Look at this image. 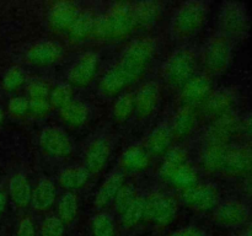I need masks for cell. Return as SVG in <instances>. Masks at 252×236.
<instances>
[{
  "mask_svg": "<svg viewBox=\"0 0 252 236\" xmlns=\"http://www.w3.org/2000/svg\"><path fill=\"white\" fill-rule=\"evenodd\" d=\"M241 132L252 139V110L245 116L244 119H241Z\"/></svg>",
  "mask_w": 252,
  "mask_h": 236,
  "instance_id": "46",
  "label": "cell"
},
{
  "mask_svg": "<svg viewBox=\"0 0 252 236\" xmlns=\"http://www.w3.org/2000/svg\"><path fill=\"white\" fill-rule=\"evenodd\" d=\"M241 132V119L235 112L217 118L207 130V143L230 144L231 140Z\"/></svg>",
  "mask_w": 252,
  "mask_h": 236,
  "instance_id": "12",
  "label": "cell"
},
{
  "mask_svg": "<svg viewBox=\"0 0 252 236\" xmlns=\"http://www.w3.org/2000/svg\"><path fill=\"white\" fill-rule=\"evenodd\" d=\"M155 52L157 43L148 37L135 39L126 48L118 63L113 65L126 85H132L145 75L154 59Z\"/></svg>",
  "mask_w": 252,
  "mask_h": 236,
  "instance_id": "1",
  "label": "cell"
},
{
  "mask_svg": "<svg viewBox=\"0 0 252 236\" xmlns=\"http://www.w3.org/2000/svg\"><path fill=\"white\" fill-rule=\"evenodd\" d=\"M2 118H4V113H2L1 108H0V123L2 122Z\"/></svg>",
  "mask_w": 252,
  "mask_h": 236,
  "instance_id": "51",
  "label": "cell"
},
{
  "mask_svg": "<svg viewBox=\"0 0 252 236\" xmlns=\"http://www.w3.org/2000/svg\"><path fill=\"white\" fill-rule=\"evenodd\" d=\"M90 172L86 167H69L59 175V183L68 192L79 189L89 181Z\"/></svg>",
  "mask_w": 252,
  "mask_h": 236,
  "instance_id": "30",
  "label": "cell"
},
{
  "mask_svg": "<svg viewBox=\"0 0 252 236\" xmlns=\"http://www.w3.org/2000/svg\"><path fill=\"white\" fill-rule=\"evenodd\" d=\"M111 155V145L107 139H95L85 152V167L90 174H97L107 164Z\"/></svg>",
  "mask_w": 252,
  "mask_h": 236,
  "instance_id": "19",
  "label": "cell"
},
{
  "mask_svg": "<svg viewBox=\"0 0 252 236\" xmlns=\"http://www.w3.org/2000/svg\"><path fill=\"white\" fill-rule=\"evenodd\" d=\"M196 125V113L193 108L182 106L176 112L172 122L171 133L176 139H186Z\"/></svg>",
  "mask_w": 252,
  "mask_h": 236,
  "instance_id": "23",
  "label": "cell"
},
{
  "mask_svg": "<svg viewBox=\"0 0 252 236\" xmlns=\"http://www.w3.org/2000/svg\"><path fill=\"white\" fill-rule=\"evenodd\" d=\"M135 111L134 95L132 92H125L116 100L113 106V117L117 122H126Z\"/></svg>",
  "mask_w": 252,
  "mask_h": 236,
  "instance_id": "35",
  "label": "cell"
},
{
  "mask_svg": "<svg viewBox=\"0 0 252 236\" xmlns=\"http://www.w3.org/2000/svg\"><path fill=\"white\" fill-rule=\"evenodd\" d=\"M208 5L203 1H187L182 4L172 17L171 30L176 38L186 39L196 34L204 25Z\"/></svg>",
  "mask_w": 252,
  "mask_h": 236,
  "instance_id": "3",
  "label": "cell"
},
{
  "mask_svg": "<svg viewBox=\"0 0 252 236\" xmlns=\"http://www.w3.org/2000/svg\"><path fill=\"white\" fill-rule=\"evenodd\" d=\"M244 189H245L246 194H249V196L252 197V175L246 178L245 184H244Z\"/></svg>",
  "mask_w": 252,
  "mask_h": 236,
  "instance_id": "48",
  "label": "cell"
},
{
  "mask_svg": "<svg viewBox=\"0 0 252 236\" xmlns=\"http://www.w3.org/2000/svg\"><path fill=\"white\" fill-rule=\"evenodd\" d=\"M229 145L230 144L207 143L201 155V164L207 172L209 174L221 172Z\"/></svg>",
  "mask_w": 252,
  "mask_h": 236,
  "instance_id": "20",
  "label": "cell"
},
{
  "mask_svg": "<svg viewBox=\"0 0 252 236\" xmlns=\"http://www.w3.org/2000/svg\"><path fill=\"white\" fill-rule=\"evenodd\" d=\"M150 164V156L144 148L133 145L129 147L121 156V165L125 170L130 172H140L148 169Z\"/></svg>",
  "mask_w": 252,
  "mask_h": 236,
  "instance_id": "22",
  "label": "cell"
},
{
  "mask_svg": "<svg viewBox=\"0 0 252 236\" xmlns=\"http://www.w3.org/2000/svg\"><path fill=\"white\" fill-rule=\"evenodd\" d=\"M94 236H115L113 219L106 213H98L91 223Z\"/></svg>",
  "mask_w": 252,
  "mask_h": 236,
  "instance_id": "38",
  "label": "cell"
},
{
  "mask_svg": "<svg viewBox=\"0 0 252 236\" xmlns=\"http://www.w3.org/2000/svg\"><path fill=\"white\" fill-rule=\"evenodd\" d=\"M27 91L31 100H47L49 96V86L41 80L32 81Z\"/></svg>",
  "mask_w": 252,
  "mask_h": 236,
  "instance_id": "42",
  "label": "cell"
},
{
  "mask_svg": "<svg viewBox=\"0 0 252 236\" xmlns=\"http://www.w3.org/2000/svg\"><path fill=\"white\" fill-rule=\"evenodd\" d=\"M96 20H97V16H95L93 11H80L79 16L76 17L68 31L70 38L75 42H81L93 36Z\"/></svg>",
  "mask_w": 252,
  "mask_h": 236,
  "instance_id": "26",
  "label": "cell"
},
{
  "mask_svg": "<svg viewBox=\"0 0 252 236\" xmlns=\"http://www.w3.org/2000/svg\"><path fill=\"white\" fill-rule=\"evenodd\" d=\"M125 183V177L121 172H113L111 174L102 184L100 186V189L97 191V194L95 197V206L98 209L106 208L113 203L116 196H117L118 191Z\"/></svg>",
  "mask_w": 252,
  "mask_h": 236,
  "instance_id": "21",
  "label": "cell"
},
{
  "mask_svg": "<svg viewBox=\"0 0 252 236\" xmlns=\"http://www.w3.org/2000/svg\"><path fill=\"white\" fill-rule=\"evenodd\" d=\"M249 219V209L243 202L226 201L217 206L214 211V220L224 228H236L246 223Z\"/></svg>",
  "mask_w": 252,
  "mask_h": 236,
  "instance_id": "14",
  "label": "cell"
},
{
  "mask_svg": "<svg viewBox=\"0 0 252 236\" xmlns=\"http://www.w3.org/2000/svg\"><path fill=\"white\" fill-rule=\"evenodd\" d=\"M160 5L155 1H143L133 5V16L135 26L148 27L154 24L160 16Z\"/></svg>",
  "mask_w": 252,
  "mask_h": 236,
  "instance_id": "28",
  "label": "cell"
},
{
  "mask_svg": "<svg viewBox=\"0 0 252 236\" xmlns=\"http://www.w3.org/2000/svg\"><path fill=\"white\" fill-rule=\"evenodd\" d=\"M239 100L238 91L234 88H221L213 91L208 100L204 102V113L212 119H217L223 116L234 112Z\"/></svg>",
  "mask_w": 252,
  "mask_h": 236,
  "instance_id": "10",
  "label": "cell"
},
{
  "mask_svg": "<svg viewBox=\"0 0 252 236\" xmlns=\"http://www.w3.org/2000/svg\"><path fill=\"white\" fill-rule=\"evenodd\" d=\"M160 100V86L155 81H147L135 93V111L139 118H147L154 113Z\"/></svg>",
  "mask_w": 252,
  "mask_h": 236,
  "instance_id": "18",
  "label": "cell"
},
{
  "mask_svg": "<svg viewBox=\"0 0 252 236\" xmlns=\"http://www.w3.org/2000/svg\"><path fill=\"white\" fill-rule=\"evenodd\" d=\"M5 206H6V194L2 191H0V215H1L2 211H4Z\"/></svg>",
  "mask_w": 252,
  "mask_h": 236,
  "instance_id": "49",
  "label": "cell"
},
{
  "mask_svg": "<svg viewBox=\"0 0 252 236\" xmlns=\"http://www.w3.org/2000/svg\"><path fill=\"white\" fill-rule=\"evenodd\" d=\"M223 33L214 34L204 47L203 61L207 70L219 75L228 70L233 60V43Z\"/></svg>",
  "mask_w": 252,
  "mask_h": 236,
  "instance_id": "6",
  "label": "cell"
},
{
  "mask_svg": "<svg viewBox=\"0 0 252 236\" xmlns=\"http://www.w3.org/2000/svg\"><path fill=\"white\" fill-rule=\"evenodd\" d=\"M63 47L54 41H42L33 44L26 53V60L32 65L46 66L57 63L63 57Z\"/></svg>",
  "mask_w": 252,
  "mask_h": 236,
  "instance_id": "16",
  "label": "cell"
},
{
  "mask_svg": "<svg viewBox=\"0 0 252 236\" xmlns=\"http://www.w3.org/2000/svg\"><path fill=\"white\" fill-rule=\"evenodd\" d=\"M59 115L66 124L78 127L86 122L89 117V110L84 103L79 101H71L70 103L61 108Z\"/></svg>",
  "mask_w": 252,
  "mask_h": 236,
  "instance_id": "31",
  "label": "cell"
},
{
  "mask_svg": "<svg viewBox=\"0 0 252 236\" xmlns=\"http://www.w3.org/2000/svg\"><path fill=\"white\" fill-rule=\"evenodd\" d=\"M198 174L194 170V167H192L191 165L187 162V164L182 165L179 169L176 170V172L174 174V176L171 177L169 183H171L172 186H175L176 188L185 191L187 188H191V187L198 184Z\"/></svg>",
  "mask_w": 252,
  "mask_h": 236,
  "instance_id": "33",
  "label": "cell"
},
{
  "mask_svg": "<svg viewBox=\"0 0 252 236\" xmlns=\"http://www.w3.org/2000/svg\"><path fill=\"white\" fill-rule=\"evenodd\" d=\"M145 218V202L142 197H137L132 204L122 214V224L125 228L132 229Z\"/></svg>",
  "mask_w": 252,
  "mask_h": 236,
  "instance_id": "36",
  "label": "cell"
},
{
  "mask_svg": "<svg viewBox=\"0 0 252 236\" xmlns=\"http://www.w3.org/2000/svg\"><path fill=\"white\" fill-rule=\"evenodd\" d=\"M98 66L100 58L97 54L94 52H86L71 65L68 73L69 83L76 88H85L90 85L97 74Z\"/></svg>",
  "mask_w": 252,
  "mask_h": 236,
  "instance_id": "11",
  "label": "cell"
},
{
  "mask_svg": "<svg viewBox=\"0 0 252 236\" xmlns=\"http://www.w3.org/2000/svg\"><path fill=\"white\" fill-rule=\"evenodd\" d=\"M219 27L229 39H245L249 36L251 19L245 4L236 1L224 2L218 16Z\"/></svg>",
  "mask_w": 252,
  "mask_h": 236,
  "instance_id": "4",
  "label": "cell"
},
{
  "mask_svg": "<svg viewBox=\"0 0 252 236\" xmlns=\"http://www.w3.org/2000/svg\"><path fill=\"white\" fill-rule=\"evenodd\" d=\"M229 177H249L252 175V144H230L223 170Z\"/></svg>",
  "mask_w": 252,
  "mask_h": 236,
  "instance_id": "7",
  "label": "cell"
},
{
  "mask_svg": "<svg viewBox=\"0 0 252 236\" xmlns=\"http://www.w3.org/2000/svg\"><path fill=\"white\" fill-rule=\"evenodd\" d=\"M10 198L15 206L19 208H25L30 204L32 197V189L30 182L22 174H16L10 178L9 182Z\"/></svg>",
  "mask_w": 252,
  "mask_h": 236,
  "instance_id": "25",
  "label": "cell"
},
{
  "mask_svg": "<svg viewBox=\"0 0 252 236\" xmlns=\"http://www.w3.org/2000/svg\"><path fill=\"white\" fill-rule=\"evenodd\" d=\"M57 197L56 184L48 178H43L37 183L36 188L32 191V206L37 210H47L53 206Z\"/></svg>",
  "mask_w": 252,
  "mask_h": 236,
  "instance_id": "24",
  "label": "cell"
},
{
  "mask_svg": "<svg viewBox=\"0 0 252 236\" xmlns=\"http://www.w3.org/2000/svg\"><path fill=\"white\" fill-rule=\"evenodd\" d=\"M73 88L70 85L61 84L53 88L49 96V103L52 107L62 108L73 101Z\"/></svg>",
  "mask_w": 252,
  "mask_h": 236,
  "instance_id": "39",
  "label": "cell"
},
{
  "mask_svg": "<svg viewBox=\"0 0 252 236\" xmlns=\"http://www.w3.org/2000/svg\"><path fill=\"white\" fill-rule=\"evenodd\" d=\"M41 147L54 157H65L71 152V142L68 135L56 127H47L41 133Z\"/></svg>",
  "mask_w": 252,
  "mask_h": 236,
  "instance_id": "15",
  "label": "cell"
},
{
  "mask_svg": "<svg viewBox=\"0 0 252 236\" xmlns=\"http://www.w3.org/2000/svg\"><path fill=\"white\" fill-rule=\"evenodd\" d=\"M80 14L78 5L70 1H59L53 5L49 12V26L56 32L69 31L71 25Z\"/></svg>",
  "mask_w": 252,
  "mask_h": 236,
  "instance_id": "17",
  "label": "cell"
},
{
  "mask_svg": "<svg viewBox=\"0 0 252 236\" xmlns=\"http://www.w3.org/2000/svg\"><path fill=\"white\" fill-rule=\"evenodd\" d=\"M196 70V56L189 48L177 49L164 64V79L172 88H182Z\"/></svg>",
  "mask_w": 252,
  "mask_h": 236,
  "instance_id": "5",
  "label": "cell"
},
{
  "mask_svg": "<svg viewBox=\"0 0 252 236\" xmlns=\"http://www.w3.org/2000/svg\"><path fill=\"white\" fill-rule=\"evenodd\" d=\"M78 214V199L73 192H66L58 202V218L64 225L71 224Z\"/></svg>",
  "mask_w": 252,
  "mask_h": 236,
  "instance_id": "34",
  "label": "cell"
},
{
  "mask_svg": "<svg viewBox=\"0 0 252 236\" xmlns=\"http://www.w3.org/2000/svg\"><path fill=\"white\" fill-rule=\"evenodd\" d=\"M135 29L133 5L117 2L102 16L97 17L93 36L101 41H122Z\"/></svg>",
  "mask_w": 252,
  "mask_h": 236,
  "instance_id": "2",
  "label": "cell"
},
{
  "mask_svg": "<svg viewBox=\"0 0 252 236\" xmlns=\"http://www.w3.org/2000/svg\"><path fill=\"white\" fill-rule=\"evenodd\" d=\"M25 74L19 66H12L5 73L2 79V86L6 91H15L24 84Z\"/></svg>",
  "mask_w": 252,
  "mask_h": 236,
  "instance_id": "40",
  "label": "cell"
},
{
  "mask_svg": "<svg viewBox=\"0 0 252 236\" xmlns=\"http://www.w3.org/2000/svg\"><path fill=\"white\" fill-rule=\"evenodd\" d=\"M127 88L126 83L123 81V79L121 78V75L118 74V71L116 70L115 66H111L100 80V92L103 96H107V97H113V96H117L118 93H121L123 91V88Z\"/></svg>",
  "mask_w": 252,
  "mask_h": 236,
  "instance_id": "32",
  "label": "cell"
},
{
  "mask_svg": "<svg viewBox=\"0 0 252 236\" xmlns=\"http://www.w3.org/2000/svg\"><path fill=\"white\" fill-rule=\"evenodd\" d=\"M212 92L213 91L211 78L206 74H194L181 88L180 98L182 105L194 108L197 106L204 105Z\"/></svg>",
  "mask_w": 252,
  "mask_h": 236,
  "instance_id": "9",
  "label": "cell"
},
{
  "mask_svg": "<svg viewBox=\"0 0 252 236\" xmlns=\"http://www.w3.org/2000/svg\"><path fill=\"white\" fill-rule=\"evenodd\" d=\"M243 236H252V221H251L250 225H249V228L246 229L245 233L243 234Z\"/></svg>",
  "mask_w": 252,
  "mask_h": 236,
  "instance_id": "50",
  "label": "cell"
},
{
  "mask_svg": "<svg viewBox=\"0 0 252 236\" xmlns=\"http://www.w3.org/2000/svg\"><path fill=\"white\" fill-rule=\"evenodd\" d=\"M172 139L174 137H172L171 128H169L167 125H160V127L155 128L148 138V151L152 152L153 155L165 154L166 151H169Z\"/></svg>",
  "mask_w": 252,
  "mask_h": 236,
  "instance_id": "27",
  "label": "cell"
},
{
  "mask_svg": "<svg viewBox=\"0 0 252 236\" xmlns=\"http://www.w3.org/2000/svg\"><path fill=\"white\" fill-rule=\"evenodd\" d=\"M9 111L16 117L24 116L29 111V100L25 97H12L9 102Z\"/></svg>",
  "mask_w": 252,
  "mask_h": 236,
  "instance_id": "44",
  "label": "cell"
},
{
  "mask_svg": "<svg viewBox=\"0 0 252 236\" xmlns=\"http://www.w3.org/2000/svg\"><path fill=\"white\" fill-rule=\"evenodd\" d=\"M171 236H206V234L197 228H186L176 231Z\"/></svg>",
  "mask_w": 252,
  "mask_h": 236,
  "instance_id": "47",
  "label": "cell"
},
{
  "mask_svg": "<svg viewBox=\"0 0 252 236\" xmlns=\"http://www.w3.org/2000/svg\"><path fill=\"white\" fill-rule=\"evenodd\" d=\"M182 199L192 209L208 211L217 208L219 203V192L212 184H196L182 191Z\"/></svg>",
  "mask_w": 252,
  "mask_h": 236,
  "instance_id": "13",
  "label": "cell"
},
{
  "mask_svg": "<svg viewBox=\"0 0 252 236\" xmlns=\"http://www.w3.org/2000/svg\"><path fill=\"white\" fill-rule=\"evenodd\" d=\"M170 236H171V235H170Z\"/></svg>",
  "mask_w": 252,
  "mask_h": 236,
  "instance_id": "52",
  "label": "cell"
},
{
  "mask_svg": "<svg viewBox=\"0 0 252 236\" xmlns=\"http://www.w3.org/2000/svg\"><path fill=\"white\" fill-rule=\"evenodd\" d=\"M64 224L58 216H48L41 225V236H63Z\"/></svg>",
  "mask_w": 252,
  "mask_h": 236,
  "instance_id": "41",
  "label": "cell"
},
{
  "mask_svg": "<svg viewBox=\"0 0 252 236\" xmlns=\"http://www.w3.org/2000/svg\"><path fill=\"white\" fill-rule=\"evenodd\" d=\"M51 103L47 100H30L29 111L36 117H43L51 111Z\"/></svg>",
  "mask_w": 252,
  "mask_h": 236,
  "instance_id": "43",
  "label": "cell"
},
{
  "mask_svg": "<svg viewBox=\"0 0 252 236\" xmlns=\"http://www.w3.org/2000/svg\"><path fill=\"white\" fill-rule=\"evenodd\" d=\"M16 236H36L34 224L30 216H25V218L20 221Z\"/></svg>",
  "mask_w": 252,
  "mask_h": 236,
  "instance_id": "45",
  "label": "cell"
},
{
  "mask_svg": "<svg viewBox=\"0 0 252 236\" xmlns=\"http://www.w3.org/2000/svg\"><path fill=\"white\" fill-rule=\"evenodd\" d=\"M187 156L189 155H187L186 150L181 149V148H175V149L169 150L161 167H160L159 175L161 179H164L165 182H170L176 170L180 166L189 162L187 161Z\"/></svg>",
  "mask_w": 252,
  "mask_h": 236,
  "instance_id": "29",
  "label": "cell"
},
{
  "mask_svg": "<svg viewBox=\"0 0 252 236\" xmlns=\"http://www.w3.org/2000/svg\"><path fill=\"white\" fill-rule=\"evenodd\" d=\"M135 198H137V191H135L134 186L132 183H123L113 201L116 210L122 215L126 209L134 202Z\"/></svg>",
  "mask_w": 252,
  "mask_h": 236,
  "instance_id": "37",
  "label": "cell"
},
{
  "mask_svg": "<svg viewBox=\"0 0 252 236\" xmlns=\"http://www.w3.org/2000/svg\"><path fill=\"white\" fill-rule=\"evenodd\" d=\"M145 202V218L152 223L160 226H166L176 216V203L171 197L161 193V192H155L148 196L144 199Z\"/></svg>",
  "mask_w": 252,
  "mask_h": 236,
  "instance_id": "8",
  "label": "cell"
}]
</instances>
